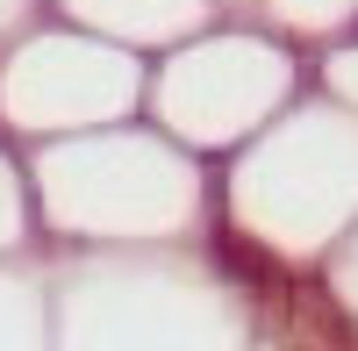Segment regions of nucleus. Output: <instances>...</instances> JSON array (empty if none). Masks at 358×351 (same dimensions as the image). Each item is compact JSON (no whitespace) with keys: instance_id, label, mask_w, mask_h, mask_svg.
<instances>
[]
</instances>
